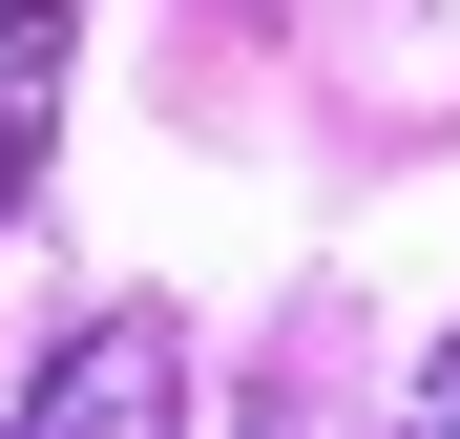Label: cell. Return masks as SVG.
<instances>
[{
    "mask_svg": "<svg viewBox=\"0 0 460 439\" xmlns=\"http://www.w3.org/2000/svg\"><path fill=\"white\" fill-rule=\"evenodd\" d=\"M252 439H335V418H293V398H272V418H252Z\"/></svg>",
    "mask_w": 460,
    "mask_h": 439,
    "instance_id": "4",
    "label": "cell"
},
{
    "mask_svg": "<svg viewBox=\"0 0 460 439\" xmlns=\"http://www.w3.org/2000/svg\"><path fill=\"white\" fill-rule=\"evenodd\" d=\"M419 439H460V335H439V356H419Z\"/></svg>",
    "mask_w": 460,
    "mask_h": 439,
    "instance_id": "3",
    "label": "cell"
},
{
    "mask_svg": "<svg viewBox=\"0 0 460 439\" xmlns=\"http://www.w3.org/2000/svg\"><path fill=\"white\" fill-rule=\"evenodd\" d=\"M63 42H84V0H0V209H22L42 146H63Z\"/></svg>",
    "mask_w": 460,
    "mask_h": 439,
    "instance_id": "2",
    "label": "cell"
},
{
    "mask_svg": "<svg viewBox=\"0 0 460 439\" xmlns=\"http://www.w3.org/2000/svg\"><path fill=\"white\" fill-rule=\"evenodd\" d=\"M0 439H168V314H84Z\"/></svg>",
    "mask_w": 460,
    "mask_h": 439,
    "instance_id": "1",
    "label": "cell"
}]
</instances>
